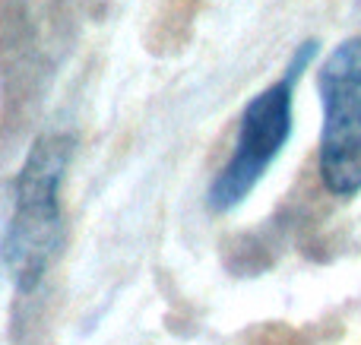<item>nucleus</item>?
<instances>
[{
	"instance_id": "obj_1",
	"label": "nucleus",
	"mask_w": 361,
	"mask_h": 345,
	"mask_svg": "<svg viewBox=\"0 0 361 345\" xmlns=\"http://www.w3.org/2000/svg\"><path fill=\"white\" fill-rule=\"evenodd\" d=\"M73 156V137H38L16 175V203L4 234V260L23 291H32L63 241L61 181Z\"/></svg>"
},
{
	"instance_id": "obj_2",
	"label": "nucleus",
	"mask_w": 361,
	"mask_h": 345,
	"mask_svg": "<svg viewBox=\"0 0 361 345\" xmlns=\"http://www.w3.org/2000/svg\"><path fill=\"white\" fill-rule=\"evenodd\" d=\"M314 54H317V42L311 38L292 54V61L282 70L279 80L269 82L263 92H257L244 105L241 120H238L235 149H231L225 168L216 175V181L209 184V194H206V203H209L212 213H228L241 200H247V194L267 175L269 165L276 162L282 146L288 143L295 82L301 80V73L314 61Z\"/></svg>"
},
{
	"instance_id": "obj_3",
	"label": "nucleus",
	"mask_w": 361,
	"mask_h": 345,
	"mask_svg": "<svg viewBox=\"0 0 361 345\" xmlns=\"http://www.w3.org/2000/svg\"><path fill=\"white\" fill-rule=\"evenodd\" d=\"M324 105L317 168L333 196L361 190V35L339 42L317 73Z\"/></svg>"
}]
</instances>
